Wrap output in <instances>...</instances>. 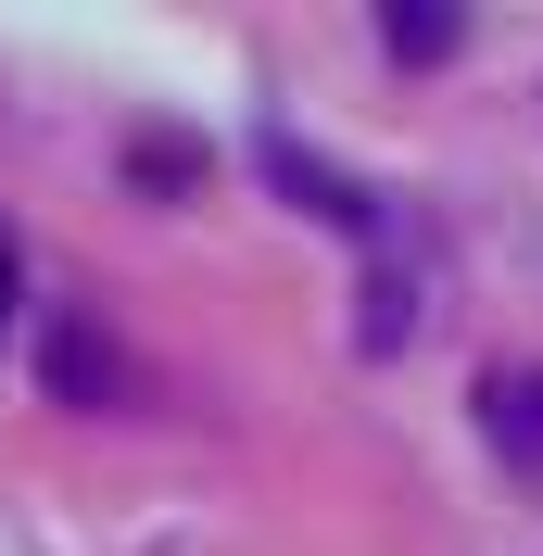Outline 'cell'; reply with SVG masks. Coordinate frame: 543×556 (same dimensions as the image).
I'll list each match as a JSON object with an SVG mask.
<instances>
[{
  "instance_id": "3",
  "label": "cell",
  "mask_w": 543,
  "mask_h": 556,
  "mask_svg": "<svg viewBox=\"0 0 543 556\" xmlns=\"http://www.w3.org/2000/svg\"><path fill=\"white\" fill-rule=\"evenodd\" d=\"M455 38H468V13H417V0H392V13H379V51H392V64H442Z\"/></svg>"
},
{
  "instance_id": "2",
  "label": "cell",
  "mask_w": 543,
  "mask_h": 556,
  "mask_svg": "<svg viewBox=\"0 0 543 556\" xmlns=\"http://www.w3.org/2000/svg\"><path fill=\"white\" fill-rule=\"evenodd\" d=\"M480 430L506 468H543V367H493L480 380Z\"/></svg>"
},
{
  "instance_id": "1",
  "label": "cell",
  "mask_w": 543,
  "mask_h": 556,
  "mask_svg": "<svg viewBox=\"0 0 543 556\" xmlns=\"http://www.w3.org/2000/svg\"><path fill=\"white\" fill-rule=\"evenodd\" d=\"M38 367H51V392H64V405H127V367L102 354V329H89V316H51V329H38Z\"/></svg>"
},
{
  "instance_id": "4",
  "label": "cell",
  "mask_w": 543,
  "mask_h": 556,
  "mask_svg": "<svg viewBox=\"0 0 543 556\" xmlns=\"http://www.w3.org/2000/svg\"><path fill=\"white\" fill-rule=\"evenodd\" d=\"M13 291H26V278H13V241H0V329H13Z\"/></svg>"
}]
</instances>
